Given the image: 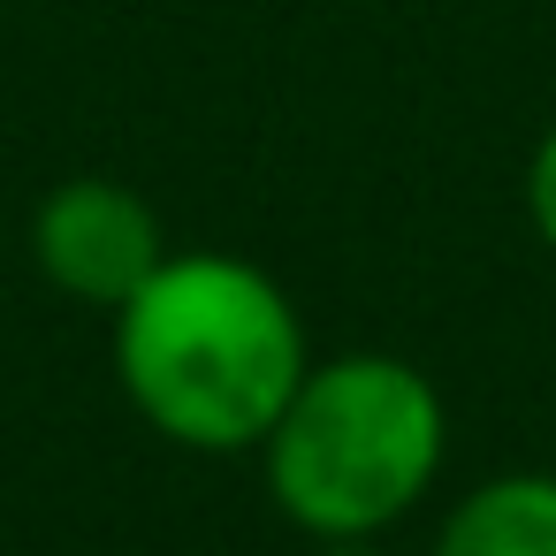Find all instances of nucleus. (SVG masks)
<instances>
[{
  "label": "nucleus",
  "instance_id": "7ed1b4c3",
  "mask_svg": "<svg viewBox=\"0 0 556 556\" xmlns=\"http://www.w3.org/2000/svg\"><path fill=\"white\" fill-rule=\"evenodd\" d=\"M31 260L54 290L85 298V305H130L153 267L168 260L161 244V222L153 206L130 191V184H108V176H77L62 191L39 199L31 214Z\"/></svg>",
  "mask_w": 556,
  "mask_h": 556
},
{
  "label": "nucleus",
  "instance_id": "423d86ee",
  "mask_svg": "<svg viewBox=\"0 0 556 556\" xmlns=\"http://www.w3.org/2000/svg\"><path fill=\"white\" fill-rule=\"evenodd\" d=\"M328 556H389V548H374V541H328Z\"/></svg>",
  "mask_w": 556,
  "mask_h": 556
},
{
  "label": "nucleus",
  "instance_id": "20e7f679",
  "mask_svg": "<svg viewBox=\"0 0 556 556\" xmlns=\"http://www.w3.org/2000/svg\"><path fill=\"white\" fill-rule=\"evenodd\" d=\"M434 556H556V472H495L457 495Z\"/></svg>",
  "mask_w": 556,
  "mask_h": 556
},
{
  "label": "nucleus",
  "instance_id": "39448f33",
  "mask_svg": "<svg viewBox=\"0 0 556 556\" xmlns=\"http://www.w3.org/2000/svg\"><path fill=\"white\" fill-rule=\"evenodd\" d=\"M526 222H533L541 252L556 260V123L541 130V146H533V161H526Z\"/></svg>",
  "mask_w": 556,
  "mask_h": 556
},
{
  "label": "nucleus",
  "instance_id": "f03ea898",
  "mask_svg": "<svg viewBox=\"0 0 556 556\" xmlns=\"http://www.w3.org/2000/svg\"><path fill=\"white\" fill-rule=\"evenodd\" d=\"M450 412L442 389L389 351L305 366L298 396L260 442L267 495L313 541H374L442 472Z\"/></svg>",
  "mask_w": 556,
  "mask_h": 556
},
{
  "label": "nucleus",
  "instance_id": "f257e3e1",
  "mask_svg": "<svg viewBox=\"0 0 556 556\" xmlns=\"http://www.w3.org/2000/svg\"><path fill=\"white\" fill-rule=\"evenodd\" d=\"M305 366L290 290L237 252H168L153 282L115 305V374L184 450H260Z\"/></svg>",
  "mask_w": 556,
  "mask_h": 556
}]
</instances>
